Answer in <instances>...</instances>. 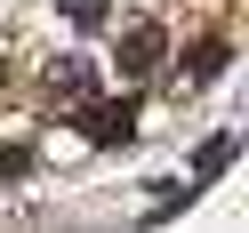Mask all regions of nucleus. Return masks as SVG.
I'll return each instance as SVG.
<instances>
[{"mask_svg": "<svg viewBox=\"0 0 249 233\" xmlns=\"http://www.w3.org/2000/svg\"><path fill=\"white\" fill-rule=\"evenodd\" d=\"M0 89H8V65H0Z\"/></svg>", "mask_w": 249, "mask_h": 233, "instance_id": "6e6552de", "label": "nucleus"}, {"mask_svg": "<svg viewBox=\"0 0 249 233\" xmlns=\"http://www.w3.org/2000/svg\"><path fill=\"white\" fill-rule=\"evenodd\" d=\"M225 161H233V137H209V145H201V177H217Z\"/></svg>", "mask_w": 249, "mask_h": 233, "instance_id": "0eeeda50", "label": "nucleus"}, {"mask_svg": "<svg viewBox=\"0 0 249 233\" xmlns=\"http://www.w3.org/2000/svg\"><path fill=\"white\" fill-rule=\"evenodd\" d=\"M89 89H97V72H89L81 56H56V65H49V97H65V105H81Z\"/></svg>", "mask_w": 249, "mask_h": 233, "instance_id": "7ed1b4c3", "label": "nucleus"}, {"mask_svg": "<svg viewBox=\"0 0 249 233\" xmlns=\"http://www.w3.org/2000/svg\"><path fill=\"white\" fill-rule=\"evenodd\" d=\"M217 72H225V40H201L193 49V81H217Z\"/></svg>", "mask_w": 249, "mask_h": 233, "instance_id": "423d86ee", "label": "nucleus"}, {"mask_svg": "<svg viewBox=\"0 0 249 233\" xmlns=\"http://www.w3.org/2000/svg\"><path fill=\"white\" fill-rule=\"evenodd\" d=\"M56 17H65L72 33H97V24L113 17V0H56Z\"/></svg>", "mask_w": 249, "mask_h": 233, "instance_id": "20e7f679", "label": "nucleus"}, {"mask_svg": "<svg viewBox=\"0 0 249 233\" xmlns=\"http://www.w3.org/2000/svg\"><path fill=\"white\" fill-rule=\"evenodd\" d=\"M81 129L97 145H121V137H137V105H89L81 97Z\"/></svg>", "mask_w": 249, "mask_h": 233, "instance_id": "f03ea898", "label": "nucleus"}, {"mask_svg": "<svg viewBox=\"0 0 249 233\" xmlns=\"http://www.w3.org/2000/svg\"><path fill=\"white\" fill-rule=\"evenodd\" d=\"M161 56H169V33L153 17H137L129 33H121V49H113V72L121 81H145V72H161Z\"/></svg>", "mask_w": 249, "mask_h": 233, "instance_id": "f257e3e1", "label": "nucleus"}, {"mask_svg": "<svg viewBox=\"0 0 249 233\" xmlns=\"http://www.w3.org/2000/svg\"><path fill=\"white\" fill-rule=\"evenodd\" d=\"M17 177H33V145H0V185H17Z\"/></svg>", "mask_w": 249, "mask_h": 233, "instance_id": "39448f33", "label": "nucleus"}]
</instances>
